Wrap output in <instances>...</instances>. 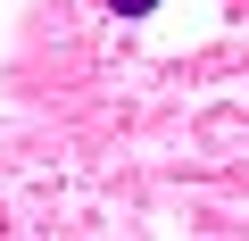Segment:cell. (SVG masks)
Returning a JSON list of instances; mask_svg holds the SVG:
<instances>
[{"instance_id":"6da1fadb","label":"cell","mask_w":249,"mask_h":241,"mask_svg":"<svg viewBox=\"0 0 249 241\" xmlns=\"http://www.w3.org/2000/svg\"><path fill=\"white\" fill-rule=\"evenodd\" d=\"M100 9H116V17H158V0H100Z\"/></svg>"}]
</instances>
